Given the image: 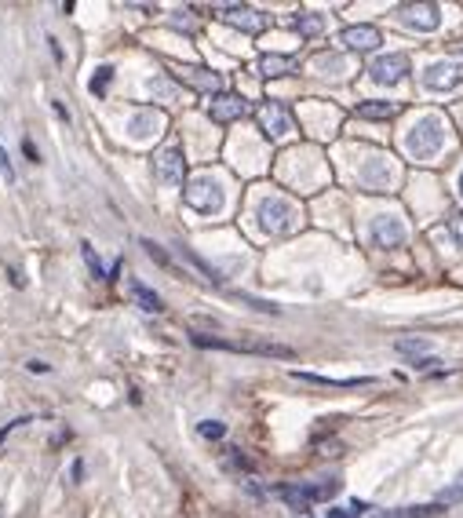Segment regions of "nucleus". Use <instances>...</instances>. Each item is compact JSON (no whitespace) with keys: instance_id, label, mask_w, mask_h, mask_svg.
<instances>
[{"instance_id":"nucleus-1","label":"nucleus","mask_w":463,"mask_h":518,"mask_svg":"<svg viewBox=\"0 0 463 518\" xmlns=\"http://www.w3.org/2000/svg\"><path fill=\"white\" fill-rule=\"evenodd\" d=\"M197 347H212V350H230V354H259V358H296V350L289 343H274L263 336H245V339H219V336H201L194 332Z\"/></svg>"},{"instance_id":"nucleus-2","label":"nucleus","mask_w":463,"mask_h":518,"mask_svg":"<svg viewBox=\"0 0 463 518\" xmlns=\"http://www.w3.org/2000/svg\"><path fill=\"white\" fill-rule=\"evenodd\" d=\"M255 223H259V230L270 234V237H281V234H292L299 226V208L284 198H263L259 208H255Z\"/></svg>"},{"instance_id":"nucleus-3","label":"nucleus","mask_w":463,"mask_h":518,"mask_svg":"<svg viewBox=\"0 0 463 518\" xmlns=\"http://www.w3.org/2000/svg\"><path fill=\"white\" fill-rule=\"evenodd\" d=\"M441 147H445V121L438 117V113H427V117H420L416 128L405 135V150H409V157H416V161L434 157Z\"/></svg>"},{"instance_id":"nucleus-4","label":"nucleus","mask_w":463,"mask_h":518,"mask_svg":"<svg viewBox=\"0 0 463 518\" xmlns=\"http://www.w3.org/2000/svg\"><path fill=\"white\" fill-rule=\"evenodd\" d=\"M340 493V482H307V485H281L278 496L284 500V504H292L299 515H307L310 504H317V500H332Z\"/></svg>"},{"instance_id":"nucleus-5","label":"nucleus","mask_w":463,"mask_h":518,"mask_svg":"<svg viewBox=\"0 0 463 518\" xmlns=\"http://www.w3.org/2000/svg\"><path fill=\"white\" fill-rule=\"evenodd\" d=\"M183 201L194 208V212H204V216H215L222 208V186L215 179H208V175H201V179H190L186 190H183Z\"/></svg>"},{"instance_id":"nucleus-6","label":"nucleus","mask_w":463,"mask_h":518,"mask_svg":"<svg viewBox=\"0 0 463 518\" xmlns=\"http://www.w3.org/2000/svg\"><path fill=\"white\" fill-rule=\"evenodd\" d=\"M153 175L161 186H183L186 179V154L183 147H165L161 154L153 157Z\"/></svg>"},{"instance_id":"nucleus-7","label":"nucleus","mask_w":463,"mask_h":518,"mask_svg":"<svg viewBox=\"0 0 463 518\" xmlns=\"http://www.w3.org/2000/svg\"><path fill=\"white\" fill-rule=\"evenodd\" d=\"M215 19H222L227 26L241 29V34H263L270 26V15L266 11H255V8H241V4H227V8H215Z\"/></svg>"},{"instance_id":"nucleus-8","label":"nucleus","mask_w":463,"mask_h":518,"mask_svg":"<svg viewBox=\"0 0 463 518\" xmlns=\"http://www.w3.org/2000/svg\"><path fill=\"white\" fill-rule=\"evenodd\" d=\"M409 70H412V62H409V55H402V52H394V55H379V59H372V66H369V77L376 80V84H397V80H405L409 77Z\"/></svg>"},{"instance_id":"nucleus-9","label":"nucleus","mask_w":463,"mask_h":518,"mask_svg":"<svg viewBox=\"0 0 463 518\" xmlns=\"http://www.w3.org/2000/svg\"><path fill=\"white\" fill-rule=\"evenodd\" d=\"M369 237H372L376 249H402L409 230H405V223L397 216H376L372 226H369Z\"/></svg>"},{"instance_id":"nucleus-10","label":"nucleus","mask_w":463,"mask_h":518,"mask_svg":"<svg viewBox=\"0 0 463 518\" xmlns=\"http://www.w3.org/2000/svg\"><path fill=\"white\" fill-rule=\"evenodd\" d=\"M423 84L430 91H453L456 84H463V62H434L423 70Z\"/></svg>"},{"instance_id":"nucleus-11","label":"nucleus","mask_w":463,"mask_h":518,"mask_svg":"<svg viewBox=\"0 0 463 518\" xmlns=\"http://www.w3.org/2000/svg\"><path fill=\"white\" fill-rule=\"evenodd\" d=\"M255 117H259V128L270 135V139H281V135H289L292 132V113L284 110L281 103H263L259 110H255Z\"/></svg>"},{"instance_id":"nucleus-12","label":"nucleus","mask_w":463,"mask_h":518,"mask_svg":"<svg viewBox=\"0 0 463 518\" xmlns=\"http://www.w3.org/2000/svg\"><path fill=\"white\" fill-rule=\"evenodd\" d=\"M397 15H402L405 26L420 29V34H430V29H438V22H441V8L438 4H402Z\"/></svg>"},{"instance_id":"nucleus-13","label":"nucleus","mask_w":463,"mask_h":518,"mask_svg":"<svg viewBox=\"0 0 463 518\" xmlns=\"http://www.w3.org/2000/svg\"><path fill=\"white\" fill-rule=\"evenodd\" d=\"M248 113V103L241 99V95H230V91H222L215 95V99L208 103V117L215 124H230V121H241Z\"/></svg>"},{"instance_id":"nucleus-14","label":"nucleus","mask_w":463,"mask_h":518,"mask_svg":"<svg viewBox=\"0 0 463 518\" xmlns=\"http://www.w3.org/2000/svg\"><path fill=\"white\" fill-rule=\"evenodd\" d=\"M175 77L183 80V84L190 88H201V91H208V95H222V77L215 70H204V66H179V70H172Z\"/></svg>"},{"instance_id":"nucleus-15","label":"nucleus","mask_w":463,"mask_h":518,"mask_svg":"<svg viewBox=\"0 0 463 518\" xmlns=\"http://www.w3.org/2000/svg\"><path fill=\"white\" fill-rule=\"evenodd\" d=\"M343 47H350V52H376L379 47V29L376 26H347L343 34H340Z\"/></svg>"},{"instance_id":"nucleus-16","label":"nucleus","mask_w":463,"mask_h":518,"mask_svg":"<svg viewBox=\"0 0 463 518\" xmlns=\"http://www.w3.org/2000/svg\"><path fill=\"white\" fill-rule=\"evenodd\" d=\"M292 376L303 383H317V387H365V383H372V376H321V372H303V369H292Z\"/></svg>"},{"instance_id":"nucleus-17","label":"nucleus","mask_w":463,"mask_h":518,"mask_svg":"<svg viewBox=\"0 0 463 518\" xmlns=\"http://www.w3.org/2000/svg\"><path fill=\"white\" fill-rule=\"evenodd\" d=\"M361 183L369 186V190H390V168H387V161L372 157L369 165L361 168Z\"/></svg>"},{"instance_id":"nucleus-18","label":"nucleus","mask_w":463,"mask_h":518,"mask_svg":"<svg viewBox=\"0 0 463 518\" xmlns=\"http://www.w3.org/2000/svg\"><path fill=\"white\" fill-rule=\"evenodd\" d=\"M445 504H412V508H394V511H376L372 518H438Z\"/></svg>"},{"instance_id":"nucleus-19","label":"nucleus","mask_w":463,"mask_h":518,"mask_svg":"<svg viewBox=\"0 0 463 518\" xmlns=\"http://www.w3.org/2000/svg\"><path fill=\"white\" fill-rule=\"evenodd\" d=\"M292 29L299 37H317L325 29V19L317 11H299V15H292Z\"/></svg>"},{"instance_id":"nucleus-20","label":"nucleus","mask_w":463,"mask_h":518,"mask_svg":"<svg viewBox=\"0 0 463 518\" xmlns=\"http://www.w3.org/2000/svg\"><path fill=\"white\" fill-rule=\"evenodd\" d=\"M397 113H402L397 103H361L358 106V117H365V121H390Z\"/></svg>"},{"instance_id":"nucleus-21","label":"nucleus","mask_w":463,"mask_h":518,"mask_svg":"<svg viewBox=\"0 0 463 518\" xmlns=\"http://www.w3.org/2000/svg\"><path fill=\"white\" fill-rule=\"evenodd\" d=\"M128 288H132V296H135V303L142 306V311H153V314H161V311H165L161 296H157L153 288H146L142 281H128Z\"/></svg>"},{"instance_id":"nucleus-22","label":"nucleus","mask_w":463,"mask_h":518,"mask_svg":"<svg viewBox=\"0 0 463 518\" xmlns=\"http://www.w3.org/2000/svg\"><path fill=\"white\" fill-rule=\"evenodd\" d=\"M292 70H296V59H289V55H263L259 59V73L263 77H284Z\"/></svg>"},{"instance_id":"nucleus-23","label":"nucleus","mask_w":463,"mask_h":518,"mask_svg":"<svg viewBox=\"0 0 463 518\" xmlns=\"http://www.w3.org/2000/svg\"><path fill=\"white\" fill-rule=\"evenodd\" d=\"M397 354H409V358H416V362H423V358H430V343L427 339H397Z\"/></svg>"},{"instance_id":"nucleus-24","label":"nucleus","mask_w":463,"mask_h":518,"mask_svg":"<svg viewBox=\"0 0 463 518\" xmlns=\"http://www.w3.org/2000/svg\"><path fill=\"white\" fill-rule=\"evenodd\" d=\"M81 256H84V263H88V270L95 274V278H109V274L103 270V259H99V252L91 249V241H81Z\"/></svg>"},{"instance_id":"nucleus-25","label":"nucleus","mask_w":463,"mask_h":518,"mask_svg":"<svg viewBox=\"0 0 463 518\" xmlns=\"http://www.w3.org/2000/svg\"><path fill=\"white\" fill-rule=\"evenodd\" d=\"M463 500V475L453 482V485H445V489L438 493V504H460Z\"/></svg>"},{"instance_id":"nucleus-26","label":"nucleus","mask_w":463,"mask_h":518,"mask_svg":"<svg viewBox=\"0 0 463 518\" xmlns=\"http://www.w3.org/2000/svg\"><path fill=\"white\" fill-rule=\"evenodd\" d=\"M361 515H365V504H361V500H350L347 508H336L328 518H361Z\"/></svg>"},{"instance_id":"nucleus-27","label":"nucleus","mask_w":463,"mask_h":518,"mask_svg":"<svg viewBox=\"0 0 463 518\" xmlns=\"http://www.w3.org/2000/svg\"><path fill=\"white\" fill-rule=\"evenodd\" d=\"M109 77H114V70H109V66H103V70H99V77L91 80V95H106V84H109Z\"/></svg>"},{"instance_id":"nucleus-28","label":"nucleus","mask_w":463,"mask_h":518,"mask_svg":"<svg viewBox=\"0 0 463 518\" xmlns=\"http://www.w3.org/2000/svg\"><path fill=\"white\" fill-rule=\"evenodd\" d=\"M230 467H237V471H255V464L245 457L241 449H230Z\"/></svg>"},{"instance_id":"nucleus-29","label":"nucleus","mask_w":463,"mask_h":518,"mask_svg":"<svg viewBox=\"0 0 463 518\" xmlns=\"http://www.w3.org/2000/svg\"><path fill=\"white\" fill-rule=\"evenodd\" d=\"M139 245L146 249V256H150V259H157V263H161V267H168V263H172V259L165 256V249H157L153 241H139Z\"/></svg>"},{"instance_id":"nucleus-30","label":"nucleus","mask_w":463,"mask_h":518,"mask_svg":"<svg viewBox=\"0 0 463 518\" xmlns=\"http://www.w3.org/2000/svg\"><path fill=\"white\" fill-rule=\"evenodd\" d=\"M197 431H201V438H215V442L222 438V434H227V427H222V424H208V420H204Z\"/></svg>"},{"instance_id":"nucleus-31","label":"nucleus","mask_w":463,"mask_h":518,"mask_svg":"<svg viewBox=\"0 0 463 518\" xmlns=\"http://www.w3.org/2000/svg\"><path fill=\"white\" fill-rule=\"evenodd\" d=\"M449 234L463 245V212H456V216H449Z\"/></svg>"},{"instance_id":"nucleus-32","label":"nucleus","mask_w":463,"mask_h":518,"mask_svg":"<svg viewBox=\"0 0 463 518\" xmlns=\"http://www.w3.org/2000/svg\"><path fill=\"white\" fill-rule=\"evenodd\" d=\"M26 420H29V416H19V420H11V424H8L4 431H0V442H4V438H8V434H11L15 427H22V424H26Z\"/></svg>"},{"instance_id":"nucleus-33","label":"nucleus","mask_w":463,"mask_h":518,"mask_svg":"<svg viewBox=\"0 0 463 518\" xmlns=\"http://www.w3.org/2000/svg\"><path fill=\"white\" fill-rule=\"evenodd\" d=\"M0 172H4L8 179H15V172H11V165H8V154H4V147H0Z\"/></svg>"},{"instance_id":"nucleus-34","label":"nucleus","mask_w":463,"mask_h":518,"mask_svg":"<svg viewBox=\"0 0 463 518\" xmlns=\"http://www.w3.org/2000/svg\"><path fill=\"white\" fill-rule=\"evenodd\" d=\"M22 150H26V157L33 161V165H37V161H40V157H37V150H33V142H29V139H22Z\"/></svg>"},{"instance_id":"nucleus-35","label":"nucleus","mask_w":463,"mask_h":518,"mask_svg":"<svg viewBox=\"0 0 463 518\" xmlns=\"http://www.w3.org/2000/svg\"><path fill=\"white\" fill-rule=\"evenodd\" d=\"M460 198H463V175H460Z\"/></svg>"}]
</instances>
